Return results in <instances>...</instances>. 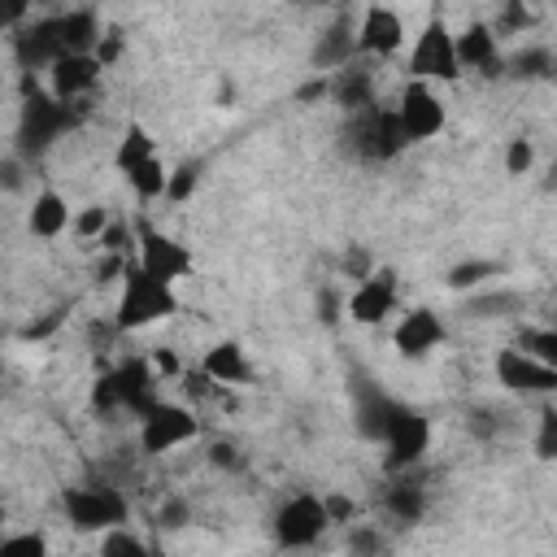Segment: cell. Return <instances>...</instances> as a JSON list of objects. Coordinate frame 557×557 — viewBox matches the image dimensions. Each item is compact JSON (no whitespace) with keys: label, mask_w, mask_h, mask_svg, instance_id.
Listing matches in <instances>:
<instances>
[{"label":"cell","mask_w":557,"mask_h":557,"mask_svg":"<svg viewBox=\"0 0 557 557\" xmlns=\"http://www.w3.org/2000/svg\"><path fill=\"white\" fill-rule=\"evenodd\" d=\"M357 426L366 440H379L387 453H383V466L392 474L418 466L431 448V418L405 400H392L383 392H366L361 405H357Z\"/></svg>","instance_id":"obj_1"},{"label":"cell","mask_w":557,"mask_h":557,"mask_svg":"<svg viewBox=\"0 0 557 557\" xmlns=\"http://www.w3.org/2000/svg\"><path fill=\"white\" fill-rule=\"evenodd\" d=\"M183 309L178 292L161 278H152L148 270H139L131 257H126V270L117 278V305H113V326L117 335H135V331H148L165 318H174Z\"/></svg>","instance_id":"obj_2"},{"label":"cell","mask_w":557,"mask_h":557,"mask_svg":"<svg viewBox=\"0 0 557 557\" xmlns=\"http://www.w3.org/2000/svg\"><path fill=\"white\" fill-rule=\"evenodd\" d=\"M61 509L74 531H113L131 518V500L113 483H74L61 492Z\"/></svg>","instance_id":"obj_3"},{"label":"cell","mask_w":557,"mask_h":557,"mask_svg":"<svg viewBox=\"0 0 557 557\" xmlns=\"http://www.w3.org/2000/svg\"><path fill=\"white\" fill-rule=\"evenodd\" d=\"M409 83H457L461 78V65H457V52H453V30L444 22V13H431L426 26L418 30L413 48H409Z\"/></svg>","instance_id":"obj_4"},{"label":"cell","mask_w":557,"mask_h":557,"mask_svg":"<svg viewBox=\"0 0 557 557\" xmlns=\"http://www.w3.org/2000/svg\"><path fill=\"white\" fill-rule=\"evenodd\" d=\"M78 104H61L48 91H35L22 100V122H17V152H48L61 135L78 126Z\"/></svg>","instance_id":"obj_5"},{"label":"cell","mask_w":557,"mask_h":557,"mask_svg":"<svg viewBox=\"0 0 557 557\" xmlns=\"http://www.w3.org/2000/svg\"><path fill=\"white\" fill-rule=\"evenodd\" d=\"M348 148L361 157V161H396L409 144L396 126V113L383 109V104H366L352 113L348 122Z\"/></svg>","instance_id":"obj_6"},{"label":"cell","mask_w":557,"mask_h":557,"mask_svg":"<svg viewBox=\"0 0 557 557\" xmlns=\"http://www.w3.org/2000/svg\"><path fill=\"white\" fill-rule=\"evenodd\" d=\"M200 435V418L187 409V405H174V400H157L152 409L139 413V448L148 457H161V453H174L183 444H191Z\"/></svg>","instance_id":"obj_7"},{"label":"cell","mask_w":557,"mask_h":557,"mask_svg":"<svg viewBox=\"0 0 557 557\" xmlns=\"http://www.w3.org/2000/svg\"><path fill=\"white\" fill-rule=\"evenodd\" d=\"M139 270H148L152 278H161V283H183V278H191V270H196V261H191V248L187 244H178L174 235H165V231H157V226H148V222H139V231H135V257H131Z\"/></svg>","instance_id":"obj_8"},{"label":"cell","mask_w":557,"mask_h":557,"mask_svg":"<svg viewBox=\"0 0 557 557\" xmlns=\"http://www.w3.org/2000/svg\"><path fill=\"white\" fill-rule=\"evenodd\" d=\"M331 531V522H326V509H322V496H313V492H296V496H287L278 509H274V540H278V548H313L322 535Z\"/></svg>","instance_id":"obj_9"},{"label":"cell","mask_w":557,"mask_h":557,"mask_svg":"<svg viewBox=\"0 0 557 557\" xmlns=\"http://www.w3.org/2000/svg\"><path fill=\"white\" fill-rule=\"evenodd\" d=\"M400 305V283H396V270H370L348 296H344V313L357 322V326H379L383 318H392Z\"/></svg>","instance_id":"obj_10"},{"label":"cell","mask_w":557,"mask_h":557,"mask_svg":"<svg viewBox=\"0 0 557 557\" xmlns=\"http://www.w3.org/2000/svg\"><path fill=\"white\" fill-rule=\"evenodd\" d=\"M392 113H396V126H400L405 144H422V139H435L444 131V104L426 83H405Z\"/></svg>","instance_id":"obj_11"},{"label":"cell","mask_w":557,"mask_h":557,"mask_svg":"<svg viewBox=\"0 0 557 557\" xmlns=\"http://www.w3.org/2000/svg\"><path fill=\"white\" fill-rule=\"evenodd\" d=\"M61 52V17H30L26 26L13 30V61L22 74H35V70H48Z\"/></svg>","instance_id":"obj_12"},{"label":"cell","mask_w":557,"mask_h":557,"mask_svg":"<svg viewBox=\"0 0 557 557\" xmlns=\"http://www.w3.org/2000/svg\"><path fill=\"white\" fill-rule=\"evenodd\" d=\"M100 74H104V70H100V61H96L91 52L57 57V61L48 65V96L61 100V104H78V100H87V96L96 91ZM78 109H87V104H78Z\"/></svg>","instance_id":"obj_13"},{"label":"cell","mask_w":557,"mask_h":557,"mask_svg":"<svg viewBox=\"0 0 557 557\" xmlns=\"http://www.w3.org/2000/svg\"><path fill=\"white\" fill-rule=\"evenodd\" d=\"M492 370H496V383L509 387V392H522V396H553L557 392V366L531 361L518 348H500Z\"/></svg>","instance_id":"obj_14"},{"label":"cell","mask_w":557,"mask_h":557,"mask_svg":"<svg viewBox=\"0 0 557 557\" xmlns=\"http://www.w3.org/2000/svg\"><path fill=\"white\" fill-rule=\"evenodd\" d=\"M400 44H405V22H400V13L387 9V4H370V9L361 13L357 30H352V48L366 52V57H392V52H400Z\"/></svg>","instance_id":"obj_15"},{"label":"cell","mask_w":557,"mask_h":557,"mask_svg":"<svg viewBox=\"0 0 557 557\" xmlns=\"http://www.w3.org/2000/svg\"><path fill=\"white\" fill-rule=\"evenodd\" d=\"M453 52H457L461 74L474 70V74H483V78H500V70H505L500 39L492 35V22H470L461 35H453Z\"/></svg>","instance_id":"obj_16"},{"label":"cell","mask_w":557,"mask_h":557,"mask_svg":"<svg viewBox=\"0 0 557 557\" xmlns=\"http://www.w3.org/2000/svg\"><path fill=\"white\" fill-rule=\"evenodd\" d=\"M448 339V326L440 322V313L435 309H426V305H418V309H409V313H400V322L392 326V344H396V352L400 357H426V352H435L440 344Z\"/></svg>","instance_id":"obj_17"},{"label":"cell","mask_w":557,"mask_h":557,"mask_svg":"<svg viewBox=\"0 0 557 557\" xmlns=\"http://www.w3.org/2000/svg\"><path fill=\"white\" fill-rule=\"evenodd\" d=\"M113 383H117V405L131 409L135 418L161 400L157 396V374H152V361L148 357H122L113 366Z\"/></svg>","instance_id":"obj_18"},{"label":"cell","mask_w":557,"mask_h":557,"mask_svg":"<svg viewBox=\"0 0 557 557\" xmlns=\"http://www.w3.org/2000/svg\"><path fill=\"white\" fill-rule=\"evenodd\" d=\"M200 374L213 379V383H222V387L248 383V379H252V366H248V357H244V344H235V339L209 344V348L200 352Z\"/></svg>","instance_id":"obj_19"},{"label":"cell","mask_w":557,"mask_h":557,"mask_svg":"<svg viewBox=\"0 0 557 557\" xmlns=\"http://www.w3.org/2000/svg\"><path fill=\"white\" fill-rule=\"evenodd\" d=\"M70 205H65V196L61 191H39L35 200H30V209H26V231L35 235V239H57V235H65L70 231Z\"/></svg>","instance_id":"obj_20"},{"label":"cell","mask_w":557,"mask_h":557,"mask_svg":"<svg viewBox=\"0 0 557 557\" xmlns=\"http://www.w3.org/2000/svg\"><path fill=\"white\" fill-rule=\"evenodd\" d=\"M352 52H357L352 48V26L348 22H335L313 44V70L318 74H339L344 65H352Z\"/></svg>","instance_id":"obj_21"},{"label":"cell","mask_w":557,"mask_h":557,"mask_svg":"<svg viewBox=\"0 0 557 557\" xmlns=\"http://www.w3.org/2000/svg\"><path fill=\"white\" fill-rule=\"evenodd\" d=\"M61 17V52H91L96 39H100V17L91 9H65L57 13Z\"/></svg>","instance_id":"obj_22"},{"label":"cell","mask_w":557,"mask_h":557,"mask_svg":"<svg viewBox=\"0 0 557 557\" xmlns=\"http://www.w3.org/2000/svg\"><path fill=\"white\" fill-rule=\"evenodd\" d=\"M331 96H335L348 113H357V109L374 104V78H370L366 70H357V65H344L339 74H331Z\"/></svg>","instance_id":"obj_23"},{"label":"cell","mask_w":557,"mask_h":557,"mask_svg":"<svg viewBox=\"0 0 557 557\" xmlns=\"http://www.w3.org/2000/svg\"><path fill=\"white\" fill-rule=\"evenodd\" d=\"M152 157H157V139H152V131L139 126V122H131V126L122 131L117 148H113V165H117L122 174H131L135 165H144V161H152Z\"/></svg>","instance_id":"obj_24"},{"label":"cell","mask_w":557,"mask_h":557,"mask_svg":"<svg viewBox=\"0 0 557 557\" xmlns=\"http://www.w3.org/2000/svg\"><path fill=\"white\" fill-rule=\"evenodd\" d=\"M553 70H557L553 48H548V44H531V48H522V52L505 57V70H500V74L522 78V83H535V78H548Z\"/></svg>","instance_id":"obj_25"},{"label":"cell","mask_w":557,"mask_h":557,"mask_svg":"<svg viewBox=\"0 0 557 557\" xmlns=\"http://www.w3.org/2000/svg\"><path fill=\"white\" fill-rule=\"evenodd\" d=\"M383 509L396 518V522H422V513H426V492L413 483V479H400V483H392L387 492H383Z\"/></svg>","instance_id":"obj_26"},{"label":"cell","mask_w":557,"mask_h":557,"mask_svg":"<svg viewBox=\"0 0 557 557\" xmlns=\"http://www.w3.org/2000/svg\"><path fill=\"white\" fill-rule=\"evenodd\" d=\"M509 348L527 352L531 361L557 366V331H553V326H522V331H518V339H513Z\"/></svg>","instance_id":"obj_27"},{"label":"cell","mask_w":557,"mask_h":557,"mask_svg":"<svg viewBox=\"0 0 557 557\" xmlns=\"http://www.w3.org/2000/svg\"><path fill=\"white\" fill-rule=\"evenodd\" d=\"M165 178H170V170H165L161 157H152V161H144V165H135V170L126 174V183H131V191H135L139 200H161V196H165Z\"/></svg>","instance_id":"obj_28"},{"label":"cell","mask_w":557,"mask_h":557,"mask_svg":"<svg viewBox=\"0 0 557 557\" xmlns=\"http://www.w3.org/2000/svg\"><path fill=\"white\" fill-rule=\"evenodd\" d=\"M492 274H500V261H487V257H474V261H457V265H448V287L453 292H470V287H479V283H487Z\"/></svg>","instance_id":"obj_29"},{"label":"cell","mask_w":557,"mask_h":557,"mask_svg":"<svg viewBox=\"0 0 557 557\" xmlns=\"http://www.w3.org/2000/svg\"><path fill=\"white\" fill-rule=\"evenodd\" d=\"M96 557H152V548H148L144 535H135V531H126V527H113V531H104Z\"/></svg>","instance_id":"obj_30"},{"label":"cell","mask_w":557,"mask_h":557,"mask_svg":"<svg viewBox=\"0 0 557 557\" xmlns=\"http://www.w3.org/2000/svg\"><path fill=\"white\" fill-rule=\"evenodd\" d=\"M196 183H200V165H196V161H183V165H174V170H170V178H165V200H174V205L191 200Z\"/></svg>","instance_id":"obj_31"},{"label":"cell","mask_w":557,"mask_h":557,"mask_svg":"<svg viewBox=\"0 0 557 557\" xmlns=\"http://www.w3.org/2000/svg\"><path fill=\"white\" fill-rule=\"evenodd\" d=\"M0 557H52V553L39 531H17V535L0 540Z\"/></svg>","instance_id":"obj_32"},{"label":"cell","mask_w":557,"mask_h":557,"mask_svg":"<svg viewBox=\"0 0 557 557\" xmlns=\"http://www.w3.org/2000/svg\"><path fill=\"white\" fill-rule=\"evenodd\" d=\"M70 226H74L78 239H100L104 226H109V209H104V205H83V209L70 218Z\"/></svg>","instance_id":"obj_33"},{"label":"cell","mask_w":557,"mask_h":557,"mask_svg":"<svg viewBox=\"0 0 557 557\" xmlns=\"http://www.w3.org/2000/svg\"><path fill=\"white\" fill-rule=\"evenodd\" d=\"M348 553L352 557H387V544L374 527H348Z\"/></svg>","instance_id":"obj_34"},{"label":"cell","mask_w":557,"mask_h":557,"mask_svg":"<svg viewBox=\"0 0 557 557\" xmlns=\"http://www.w3.org/2000/svg\"><path fill=\"white\" fill-rule=\"evenodd\" d=\"M535 457H540V461H553V457H557V409H553V405H544V409H540Z\"/></svg>","instance_id":"obj_35"},{"label":"cell","mask_w":557,"mask_h":557,"mask_svg":"<svg viewBox=\"0 0 557 557\" xmlns=\"http://www.w3.org/2000/svg\"><path fill=\"white\" fill-rule=\"evenodd\" d=\"M535 165V144L531 139H509V148H505V174H513V178H522L527 170Z\"/></svg>","instance_id":"obj_36"},{"label":"cell","mask_w":557,"mask_h":557,"mask_svg":"<svg viewBox=\"0 0 557 557\" xmlns=\"http://www.w3.org/2000/svg\"><path fill=\"white\" fill-rule=\"evenodd\" d=\"M91 409L96 413H117L122 405H117V383H113V370H104V374H96V383H91Z\"/></svg>","instance_id":"obj_37"},{"label":"cell","mask_w":557,"mask_h":557,"mask_svg":"<svg viewBox=\"0 0 557 557\" xmlns=\"http://www.w3.org/2000/svg\"><path fill=\"white\" fill-rule=\"evenodd\" d=\"M187 522H191L187 496H170V500L157 509V527H165V531H178V527H187Z\"/></svg>","instance_id":"obj_38"},{"label":"cell","mask_w":557,"mask_h":557,"mask_svg":"<svg viewBox=\"0 0 557 557\" xmlns=\"http://www.w3.org/2000/svg\"><path fill=\"white\" fill-rule=\"evenodd\" d=\"M91 57L100 61V70H109V65L122 57V30H100V39H96Z\"/></svg>","instance_id":"obj_39"},{"label":"cell","mask_w":557,"mask_h":557,"mask_svg":"<svg viewBox=\"0 0 557 557\" xmlns=\"http://www.w3.org/2000/svg\"><path fill=\"white\" fill-rule=\"evenodd\" d=\"M518 305H522V300H518L513 292H492V296L474 300L470 313H474V318H496V309H518Z\"/></svg>","instance_id":"obj_40"},{"label":"cell","mask_w":557,"mask_h":557,"mask_svg":"<svg viewBox=\"0 0 557 557\" xmlns=\"http://www.w3.org/2000/svg\"><path fill=\"white\" fill-rule=\"evenodd\" d=\"M61 322H65V309H48L44 318H35V322H26V326H22L17 335H22V339H48V335H52V331H57Z\"/></svg>","instance_id":"obj_41"},{"label":"cell","mask_w":557,"mask_h":557,"mask_svg":"<svg viewBox=\"0 0 557 557\" xmlns=\"http://www.w3.org/2000/svg\"><path fill=\"white\" fill-rule=\"evenodd\" d=\"M322 509H326V522H331V527H348V522L357 518L352 496H322Z\"/></svg>","instance_id":"obj_42"},{"label":"cell","mask_w":557,"mask_h":557,"mask_svg":"<svg viewBox=\"0 0 557 557\" xmlns=\"http://www.w3.org/2000/svg\"><path fill=\"white\" fill-rule=\"evenodd\" d=\"M35 17V9L26 0H0V30H17Z\"/></svg>","instance_id":"obj_43"},{"label":"cell","mask_w":557,"mask_h":557,"mask_svg":"<svg viewBox=\"0 0 557 557\" xmlns=\"http://www.w3.org/2000/svg\"><path fill=\"white\" fill-rule=\"evenodd\" d=\"M527 22H531V9H527V4H518V0H509V4L500 9V22L492 26V35L500 39V30H522Z\"/></svg>","instance_id":"obj_44"},{"label":"cell","mask_w":557,"mask_h":557,"mask_svg":"<svg viewBox=\"0 0 557 557\" xmlns=\"http://www.w3.org/2000/svg\"><path fill=\"white\" fill-rule=\"evenodd\" d=\"M96 244H100L104 252H117V257H126V248H131L135 239H131V231H126L122 222H113V218H109V226H104V235H100Z\"/></svg>","instance_id":"obj_45"},{"label":"cell","mask_w":557,"mask_h":557,"mask_svg":"<svg viewBox=\"0 0 557 557\" xmlns=\"http://www.w3.org/2000/svg\"><path fill=\"white\" fill-rule=\"evenodd\" d=\"M152 374H157V383H161V379H174V374H183V361H178V352H170V348H157V352H152Z\"/></svg>","instance_id":"obj_46"},{"label":"cell","mask_w":557,"mask_h":557,"mask_svg":"<svg viewBox=\"0 0 557 557\" xmlns=\"http://www.w3.org/2000/svg\"><path fill=\"white\" fill-rule=\"evenodd\" d=\"M322 96H331V74H318V78H309V83L296 87V100H300V104L322 100Z\"/></svg>","instance_id":"obj_47"},{"label":"cell","mask_w":557,"mask_h":557,"mask_svg":"<svg viewBox=\"0 0 557 557\" xmlns=\"http://www.w3.org/2000/svg\"><path fill=\"white\" fill-rule=\"evenodd\" d=\"M209 461H213V466H222V470H239V466H244V457H239V453H235L226 440L209 444Z\"/></svg>","instance_id":"obj_48"},{"label":"cell","mask_w":557,"mask_h":557,"mask_svg":"<svg viewBox=\"0 0 557 557\" xmlns=\"http://www.w3.org/2000/svg\"><path fill=\"white\" fill-rule=\"evenodd\" d=\"M0 187H4V191H17V187H22V165H17L13 157L0 161Z\"/></svg>","instance_id":"obj_49"},{"label":"cell","mask_w":557,"mask_h":557,"mask_svg":"<svg viewBox=\"0 0 557 557\" xmlns=\"http://www.w3.org/2000/svg\"><path fill=\"white\" fill-rule=\"evenodd\" d=\"M0 518H4V509H0Z\"/></svg>","instance_id":"obj_50"}]
</instances>
